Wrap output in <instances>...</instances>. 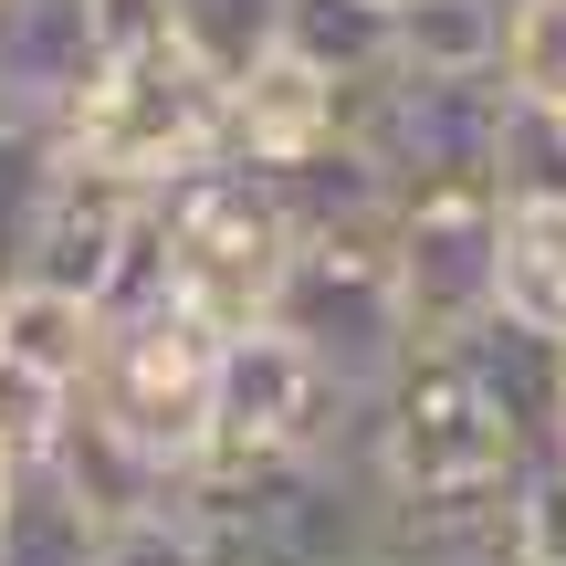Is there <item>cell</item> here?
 Returning a JSON list of instances; mask_svg holds the SVG:
<instances>
[{
  "mask_svg": "<svg viewBox=\"0 0 566 566\" xmlns=\"http://www.w3.org/2000/svg\"><path fill=\"white\" fill-rule=\"evenodd\" d=\"M147 210L168 231V263H179V304L210 336H252L273 304L283 252H294V231L273 210V179L252 158H200L168 189H147Z\"/></svg>",
  "mask_w": 566,
  "mask_h": 566,
  "instance_id": "1",
  "label": "cell"
},
{
  "mask_svg": "<svg viewBox=\"0 0 566 566\" xmlns=\"http://www.w3.org/2000/svg\"><path fill=\"white\" fill-rule=\"evenodd\" d=\"M63 158L105 168L126 189H168L179 168L221 158V84L179 53V42H147V53H105L95 84L63 105Z\"/></svg>",
  "mask_w": 566,
  "mask_h": 566,
  "instance_id": "2",
  "label": "cell"
},
{
  "mask_svg": "<svg viewBox=\"0 0 566 566\" xmlns=\"http://www.w3.org/2000/svg\"><path fill=\"white\" fill-rule=\"evenodd\" d=\"M263 325L283 346L325 367V388L346 399H378L388 367L409 357V304H399V273H388V242H294L273 273V304Z\"/></svg>",
  "mask_w": 566,
  "mask_h": 566,
  "instance_id": "3",
  "label": "cell"
},
{
  "mask_svg": "<svg viewBox=\"0 0 566 566\" xmlns=\"http://www.w3.org/2000/svg\"><path fill=\"white\" fill-rule=\"evenodd\" d=\"M210 378H221V336H210L189 304L137 325H105L95 378H84V409H95L116 441H137L168 483L210 462Z\"/></svg>",
  "mask_w": 566,
  "mask_h": 566,
  "instance_id": "4",
  "label": "cell"
},
{
  "mask_svg": "<svg viewBox=\"0 0 566 566\" xmlns=\"http://www.w3.org/2000/svg\"><path fill=\"white\" fill-rule=\"evenodd\" d=\"M367 462L388 493H451V483H504L514 441L493 420L483 378L462 367V346H409L388 367V388L367 399Z\"/></svg>",
  "mask_w": 566,
  "mask_h": 566,
  "instance_id": "5",
  "label": "cell"
},
{
  "mask_svg": "<svg viewBox=\"0 0 566 566\" xmlns=\"http://www.w3.org/2000/svg\"><path fill=\"white\" fill-rule=\"evenodd\" d=\"M367 441V399L325 388L304 346L273 325L221 336V378H210V462H315V451Z\"/></svg>",
  "mask_w": 566,
  "mask_h": 566,
  "instance_id": "6",
  "label": "cell"
},
{
  "mask_svg": "<svg viewBox=\"0 0 566 566\" xmlns=\"http://www.w3.org/2000/svg\"><path fill=\"white\" fill-rule=\"evenodd\" d=\"M388 273H399L409 336L420 346H462L472 325L493 315V283H504V200H493V189H399Z\"/></svg>",
  "mask_w": 566,
  "mask_h": 566,
  "instance_id": "7",
  "label": "cell"
},
{
  "mask_svg": "<svg viewBox=\"0 0 566 566\" xmlns=\"http://www.w3.org/2000/svg\"><path fill=\"white\" fill-rule=\"evenodd\" d=\"M504 74H388V116L367 158L399 189H493L504 158Z\"/></svg>",
  "mask_w": 566,
  "mask_h": 566,
  "instance_id": "8",
  "label": "cell"
},
{
  "mask_svg": "<svg viewBox=\"0 0 566 566\" xmlns=\"http://www.w3.org/2000/svg\"><path fill=\"white\" fill-rule=\"evenodd\" d=\"M137 210H147V189H126V179H105V168H74V158H63L21 283H53V294L95 304L105 273H116V252H126V231H137Z\"/></svg>",
  "mask_w": 566,
  "mask_h": 566,
  "instance_id": "9",
  "label": "cell"
},
{
  "mask_svg": "<svg viewBox=\"0 0 566 566\" xmlns=\"http://www.w3.org/2000/svg\"><path fill=\"white\" fill-rule=\"evenodd\" d=\"M462 367L483 378L493 420H504L514 472H525V462H556V451H566V346L535 336V325H514V315H483L462 336Z\"/></svg>",
  "mask_w": 566,
  "mask_h": 566,
  "instance_id": "10",
  "label": "cell"
},
{
  "mask_svg": "<svg viewBox=\"0 0 566 566\" xmlns=\"http://www.w3.org/2000/svg\"><path fill=\"white\" fill-rule=\"evenodd\" d=\"M95 0H0V116L63 126V105L95 84Z\"/></svg>",
  "mask_w": 566,
  "mask_h": 566,
  "instance_id": "11",
  "label": "cell"
},
{
  "mask_svg": "<svg viewBox=\"0 0 566 566\" xmlns=\"http://www.w3.org/2000/svg\"><path fill=\"white\" fill-rule=\"evenodd\" d=\"M263 179H273V210L294 242H388V221H399V179L367 147H336V137L263 168Z\"/></svg>",
  "mask_w": 566,
  "mask_h": 566,
  "instance_id": "12",
  "label": "cell"
},
{
  "mask_svg": "<svg viewBox=\"0 0 566 566\" xmlns=\"http://www.w3.org/2000/svg\"><path fill=\"white\" fill-rule=\"evenodd\" d=\"M336 137V84L304 74L294 53H263L242 84H221V158H252V168H283L304 147Z\"/></svg>",
  "mask_w": 566,
  "mask_h": 566,
  "instance_id": "13",
  "label": "cell"
},
{
  "mask_svg": "<svg viewBox=\"0 0 566 566\" xmlns=\"http://www.w3.org/2000/svg\"><path fill=\"white\" fill-rule=\"evenodd\" d=\"M105 525L53 462H21L0 483V566H95Z\"/></svg>",
  "mask_w": 566,
  "mask_h": 566,
  "instance_id": "14",
  "label": "cell"
},
{
  "mask_svg": "<svg viewBox=\"0 0 566 566\" xmlns=\"http://www.w3.org/2000/svg\"><path fill=\"white\" fill-rule=\"evenodd\" d=\"M493 315L566 346V200H504V283Z\"/></svg>",
  "mask_w": 566,
  "mask_h": 566,
  "instance_id": "15",
  "label": "cell"
},
{
  "mask_svg": "<svg viewBox=\"0 0 566 566\" xmlns=\"http://www.w3.org/2000/svg\"><path fill=\"white\" fill-rule=\"evenodd\" d=\"M95 346H105L95 304L53 294V283H0V357L11 367H32L53 388H84L95 378Z\"/></svg>",
  "mask_w": 566,
  "mask_h": 566,
  "instance_id": "16",
  "label": "cell"
},
{
  "mask_svg": "<svg viewBox=\"0 0 566 566\" xmlns=\"http://www.w3.org/2000/svg\"><path fill=\"white\" fill-rule=\"evenodd\" d=\"M273 53H294L325 84H367L399 63V32H388V0H283Z\"/></svg>",
  "mask_w": 566,
  "mask_h": 566,
  "instance_id": "17",
  "label": "cell"
},
{
  "mask_svg": "<svg viewBox=\"0 0 566 566\" xmlns=\"http://www.w3.org/2000/svg\"><path fill=\"white\" fill-rule=\"evenodd\" d=\"M399 74H493L504 63V0H399Z\"/></svg>",
  "mask_w": 566,
  "mask_h": 566,
  "instance_id": "18",
  "label": "cell"
},
{
  "mask_svg": "<svg viewBox=\"0 0 566 566\" xmlns=\"http://www.w3.org/2000/svg\"><path fill=\"white\" fill-rule=\"evenodd\" d=\"M53 179H63V137L42 116H0V283H21V263H32Z\"/></svg>",
  "mask_w": 566,
  "mask_h": 566,
  "instance_id": "19",
  "label": "cell"
},
{
  "mask_svg": "<svg viewBox=\"0 0 566 566\" xmlns=\"http://www.w3.org/2000/svg\"><path fill=\"white\" fill-rule=\"evenodd\" d=\"M273 32H283V0H168V42L210 84H242L273 53Z\"/></svg>",
  "mask_w": 566,
  "mask_h": 566,
  "instance_id": "20",
  "label": "cell"
},
{
  "mask_svg": "<svg viewBox=\"0 0 566 566\" xmlns=\"http://www.w3.org/2000/svg\"><path fill=\"white\" fill-rule=\"evenodd\" d=\"M504 95L566 116V0H504Z\"/></svg>",
  "mask_w": 566,
  "mask_h": 566,
  "instance_id": "21",
  "label": "cell"
},
{
  "mask_svg": "<svg viewBox=\"0 0 566 566\" xmlns=\"http://www.w3.org/2000/svg\"><path fill=\"white\" fill-rule=\"evenodd\" d=\"M63 420H74V388H53V378H32V367H11L0 357V462H53V441H63Z\"/></svg>",
  "mask_w": 566,
  "mask_h": 566,
  "instance_id": "22",
  "label": "cell"
},
{
  "mask_svg": "<svg viewBox=\"0 0 566 566\" xmlns=\"http://www.w3.org/2000/svg\"><path fill=\"white\" fill-rule=\"evenodd\" d=\"M514 556H525V566H556L566 556V451L514 472Z\"/></svg>",
  "mask_w": 566,
  "mask_h": 566,
  "instance_id": "23",
  "label": "cell"
},
{
  "mask_svg": "<svg viewBox=\"0 0 566 566\" xmlns=\"http://www.w3.org/2000/svg\"><path fill=\"white\" fill-rule=\"evenodd\" d=\"M95 566H200V546H189V514H126V525H105Z\"/></svg>",
  "mask_w": 566,
  "mask_h": 566,
  "instance_id": "24",
  "label": "cell"
},
{
  "mask_svg": "<svg viewBox=\"0 0 566 566\" xmlns=\"http://www.w3.org/2000/svg\"><path fill=\"white\" fill-rule=\"evenodd\" d=\"M95 42H105V53H147V42H168V0H95Z\"/></svg>",
  "mask_w": 566,
  "mask_h": 566,
  "instance_id": "25",
  "label": "cell"
},
{
  "mask_svg": "<svg viewBox=\"0 0 566 566\" xmlns=\"http://www.w3.org/2000/svg\"><path fill=\"white\" fill-rule=\"evenodd\" d=\"M0 483H11V462H0Z\"/></svg>",
  "mask_w": 566,
  "mask_h": 566,
  "instance_id": "26",
  "label": "cell"
},
{
  "mask_svg": "<svg viewBox=\"0 0 566 566\" xmlns=\"http://www.w3.org/2000/svg\"><path fill=\"white\" fill-rule=\"evenodd\" d=\"M388 11H399V0H388Z\"/></svg>",
  "mask_w": 566,
  "mask_h": 566,
  "instance_id": "27",
  "label": "cell"
},
{
  "mask_svg": "<svg viewBox=\"0 0 566 566\" xmlns=\"http://www.w3.org/2000/svg\"><path fill=\"white\" fill-rule=\"evenodd\" d=\"M556 566H566V556H556Z\"/></svg>",
  "mask_w": 566,
  "mask_h": 566,
  "instance_id": "28",
  "label": "cell"
}]
</instances>
